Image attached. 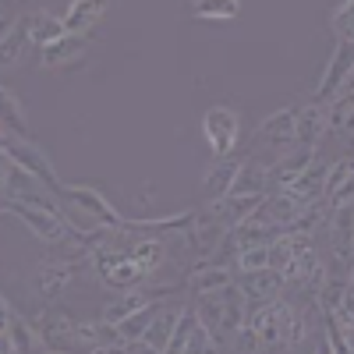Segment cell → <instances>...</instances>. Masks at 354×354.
<instances>
[{"label":"cell","mask_w":354,"mask_h":354,"mask_svg":"<svg viewBox=\"0 0 354 354\" xmlns=\"http://www.w3.org/2000/svg\"><path fill=\"white\" fill-rule=\"evenodd\" d=\"M192 312H195V319H198L216 340L227 344L234 333L245 326L248 301H245V294L238 290V283H230V287H223V290H216V294H202Z\"/></svg>","instance_id":"6da1fadb"},{"label":"cell","mask_w":354,"mask_h":354,"mask_svg":"<svg viewBox=\"0 0 354 354\" xmlns=\"http://www.w3.org/2000/svg\"><path fill=\"white\" fill-rule=\"evenodd\" d=\"M8 4H18V0H8Z\"/></svg>","instance_id":"1f68e13d"},{"label":"cell","mask_w":354,"mask_h":354,"mask_svg":"<svg viewBox=\"0 0 354 354\" xmlns=\"http://www.w3.org/2000/svg\"><path fill=\"white\" fill-rule=\"evenodd\" d=\"M351 174H354V163L351 156H340L337 163H330L326 170V192H322V202H351Z\"/></svg>","instance_id":"cb8c5ba5"},{"label":"cell","mask_w":354,"mask_h":354,"mask_svg":"<svg viewBox=\"0 0 354 354\" xmlns=\"http://www.w3.org/2000/svg\"><path fill=\"white\" fill-rule=\"evenodd\" d=\"M238 290L245 294V301H255V305H262V301H273V298H280V290H283V277L277 273V270H255V273H238Z\"/></svg>","instance_id":"ac0fdd59"},{"label":"cell","mask_w":354,"mask_h":354,"mask_svg":"<svg viewBox=\"0 0 354 354\" xmlns=\"http://www.w3.org/2000/svg\"><path fill=\"white\" fill-rule=\"evenodd\" d=\"M57 195H61L64 205H71L75 213H82L85 220H93L96 227H106V230L128 227V216L117 213V205H113L100 188H93V185H64V181H61Z\"/></svg>","instance_id":"277c9868"},{"label":"cell","mask_w":354,"mask_h":354,"mask_svg":"<svg viewBox=\"0 0 354 354\" xmlns=\"http://www.w3.org/2000/svg\"><path fill=\"white\" fill-rule=\"evenodd\" d=\"M0 138H28V110L8 85H0Z\"/></svg>","instance_id":"d6986e66"},{"label":"cell","mask_w":354,"mask_h":354,"mask_svg":"<svg viewBox=\"0 0 354 354\" xmlns=\"http://www.w3.org/2000/svg\"><path fill=\"white\" fill-rule=\"evenodd\" d=\"M185 308H188L185 301H170V305L160 301L153 319H149V326H145V333H142V344H149V347H156L163 354L170 337H174V330H177V322H181V315H185Z\"/></svg>","instance_id":"9a60e30c"},{"label":"cell","mask_w":354,"mask_h":354,"mask_svg":"<svg viewBox=\"0 0 354 354\" xmlns=\"http://www.w3.org/2000/svg\"><path fill=\"white\" fill-rule=\"evenodd\" d=\"M188 11L198 21H234L241 15V0H188Z\"/></svg>","instance_id":"d4e9b609"},{"label":"cell","mask_w":354,"mask_h":354,"mask_svg":"<svg viewBox=\"0 0 354 354\" xmlns=\"http://www.w3.org/2000/svg\"><path fill=\"white\" fill-rule=\"evenodd\" d=\"M326 106V135H351L354 121H351V113H354V96H351V88H344V93H337L333 100L322 103Z\"/></svg>","instance_id":"603a6c76"},{"label":"cell","mask_w":354,"mask_h":354,"mask_svg":"<svg viewBox=\"0 0 354 354\" xmlns=\"http://www.w3.org/2000/svg\"><path fill=\"white\" fill-rule=\"evenodd\" d=\"M0 149L8 153V160L18 167V170H25V174H32L36 181H43L46 188H61V177H57V170H53V163H50V156H46V149L39 142H32V138H4V145Z\"/></svg>","instance_id":"ba28073f"},{"label":"cell","mask_w":354,"mask_h":354,"mask_svg":"<svg viewBox=\"0 0 354 354\" xmlns=\"http://www.w3.org/2000/svg\"><path fill=\"white\" fill-rule=\"evenodd\" d=\"M110 0H68V11L61 15L68 36H93V28L106 18Z\"/></svg>","instance_id":"5bb4252c"},{"label":"cell","mask_w":354,"mask_h":354,"mask_svg":"<svg viewBox=\"0 0 354 354\" xmlns=\"http://www.w3.org/2000/svg\"><path fill=\"white\" fill-rule=\"evenodd\" d=\"M28 46V36H25V21L15 18L8 28H4V36H0V68H15L21 61V53Z\"/></svg>","instance_id":"484cf974"},{"label":"cell","mask_w":354,"mask_h":354,"mask_svg":"<svg viewBox=\"0 0 354 354\" xmlns=\"http://www.w3.org/2000/svg\"><path fill=\"white\" fill-rule=\"evenodd\" d=\"M124 354H160V351L149 347V344H142V340H128L124 344Z\"/></svg>","instance_id":"f546056e"},{"label":"cell","mask_w":354,"mask_h":354,"mask_svg":"<svg viewBox=\"0 0 354 354\" xmlns=\"http://www.w3.org/2000/svg\"><path fill=\"white\" fill-rule=\"evenodd\" d=\"M78 270H82V262L75 255H46V259H39L36 270H32V294H36V301L43 308L53 305L75 283Z\"/></svg>","instance_id":"5b68a950"},{"label":"cell","mask_w":354,"mask_h":354,"mask_svg":"<svg viewBox=\"0 0 354 354\" xmlns=\"http://www.w3.org/2000/svg\"><path fill=\"white\" fill-rule=\"evenodd\" d=\"M11 322H15V308L4 298V290H0V333H11Z\"/></svg>","instance_id":"f1b7e54d"},{"label":"cell","mask_w":354,"mask_h":354,"mask_svg":"<svg viewBox=\"0 0 354 354\" xmlns=\"http://www.w3.org/2000/svg\"><path fill=\"white\" fill-rule=\"evenodd\" d=\"M315 205V202H312ZM266 223H273L280 234H287V230H294L301 220H305V213H308V202H301V198H294L290 192H266V198L259 202V209H255Z\"/></svg>","instance_id":"30bf717a"},{"label":"cell","mask_w":354,"mask_h":354,"mask_svg":"<svg viewBox=\"0 0 354 354\" xmlns=\"http://www.w3.org/2000/svg\"><path fill=\"white\" fill-rule=\"evenodd\" d=\"M198 131H202V142H205V149L213 153V160L220 156H234V149H238V142H241V113L234 110V106H209L202 113V121H198Z\"/></svg>","instance_id":"3957f363"},{"label":"cell","mask_w":354,"mask_h":354,"mask_svg":"<svg viewBox=\"0 0 354 354\" xmlns=\"http://www.w3.org/2000/svg\"><path fill=\"white\" fill-rule=\"evenodd\" d=\"M11 8H15V4H8V0H0V36H4V28H8L11 21H15Z\"/></svg>","instance_id":"4dcf8cb0"},{"label":"cell","mask_w":354,"mask_h":354,"mask_svg":"<svg viewBox=\"0 0 354 354\" xmlns=\"http://www.w3.org/2000/svg\"><path fill=\"white\" fill-rule=\"evenodd\" d=\"M11 170H15V163L8 160V153L0 149V198L8 195V185H11Z\"/></svg>","instance_id":"83f0119b"},{"label":"cell","mask_w":354,"mask_h":354,"mask_svg":"<svg viewBox=\"0 0 354 354\" xmlns=\"http://www.w3.org/2000/svg\"><path fill=\"white\" fill-rule=\"evenodd\" d=\"M188 234H185V241H188V248H192V255H198L202 262L205 259H213L216 252H220V245L227 241V227L220 223V216L205 205V209H198V213H192L188 216Z\"/></svg>","instance_id":"9c48e42d"},{"label":"cell","mask_w":354,"mask_h":354,"mask_svg":"<svg viewBox=\"0 0 354 354\" xmlns=\"http://www.w3.org/2000/svg\"><path fill=\"white\" fill-rule=\"evenodd\" d=\"M32 330L43 351H57V354H82L78 347V322L64 312V308H43L32 319Z\"/></svg>","instance_id":"8992f818"},{"label":"cell","mask_w":354,"mask_h":354,"mask_svg":"<svg viewBox=\"0 0 354 354\" xmlns=\"http://www.w3.org/2000/svg\"><path fill=\"white\" fill-rule=\"evenodd\" d=\"M330 32L337 36V43H351V36H354V0H337L333 4Z\"/></svg>","instance_id":"4316f807"},{"label":"cell","mask_w":354,"mask_h":354,"mask_svg":"<svg viewBox=\"0 0 354 354\" xmlns=\"http://www.w3.org/2000/svg\"><path fill=\"white\" fill-rule=\"evenodd\" d=\"M294 117H298V106H283V110L266 117V121L259 124V131H255V142L262 145V149L277 153V160L294 149Z\"/></svg>","instance_id":"8fae6325"},{"label":"cell","mask_w":354,"mask_h":354,"mask_svg":"<svg viewBox=\"0 0 354 354\" xmlns=\"http://www.w3.org/2000/svg\"><path fill=\"white\" fill-rule=\"evenodd\" d=\"M85 50H88V36H61L57 43L43 46L39 50V68L46 71H68V68H78L85 61Z\"/></svg>","instance_id":"4fadbf2b"},{"label":"cell","mask_w":354,"mask_h":354,"mask_svg":"<svg viewBox=\"0 0 354 354\" xmlns=\"http://www.w3.org/2000/svg\"><path fill=\"white\" fill-rule=\"evenodd\" d=\"M153 301H160L156 294H149L145 287H135V290H121L113 301H106L103 305V322H110V326H117V322H124L128 315H135V312H142V308H149Z\"/></svg>","instance_id":"7402d4cb"},{"label":"cell","mask_w":354,"mask_h":354,"mask_svg":"<svg viewBox=\"0 0 354 354\" xmlns=\"http://www.w3.org/2000/svg\"><path fill=\"white\" fill-rule=\"evenodd\" d=\"M351 88V43H337L326 68L319 75V85H315V103H326L333 100L337 93Z\"/></svg>","instance_id":"7c38bea8"},{"label":"cell","mask_w":354,"mask_h":354,"mask_svg":"<svg viewBox=\"0 0 354 354\" xmlns=\"http://www.w3.org/2000/svg\"><path fill=\"white\" fill-rule=\"evenodd\" d=\"M0 145H4V138H0Z\"/></svg>","instance_id":"d6a6232c"},{"label":"cell","mask_w":354,"mask_h":354,"mask_svg":"<svg viewBox=\"0 0 354 354\" xmlns=\"http://www.w3.org/2000/svg\"><path fill=\"white\" fill-rule=\"evenodd\" d=\"M234 280H238V273H234L227 262H209L205 259L188 273V290L195 294V298H202V294H216V290L230 287Z\"/></svg>","instance_id":"e0dca14e"},{"label":"cell","mask_w":354,"mask_h":354,"mask_svg":"<svg viewBox=\"0 0 354 354\" xmlns=\"http://www.w3.org/2000/svg\"><path fill=\"white\" fill-rule=\"evenodd\" d=\"M326 138V106L322 103H305L294 117V145L298 149H319V142Z\"/></svg>","instance_id":"2e32d148"},{"label":"cell","mask_w":354,"mask_h":354,"mask_svg":"<svg viewBox=\"0 0 354 354\" xmlns=\"http://www.w3.org/2000/svg\"><path fill=\"white\" fill-rule=\"evenodd\" d=\"M287 319H290V301L273 298V301L255 305V312L245 319V326L259 340L262 351H280L283 347V333H287Z\"/></svg>","instance_id":"52a82bcc"},{"label":"cell","mask_w":354,"mask_h":354,"mask_svg":"<svg viewBox=\"0 0 354 354\" xmlns=\"http://www.w3.org/2000/svg\"><path fill=\"white\" fill-rule=\"evenodd\" d=\"M21 21H25V36H28V43H32L36 50H43V46H50V43H57V39L64 36V21L57 18V15H50L46 8L28 11Z\"/></svg>","instance_id":"44dd1931"},{"label":"cell","mask_w":354,"mask_h":354,"mask_svg":"<svg viewBox=\"0 0 354 354\" xmlns=\"http://www.w3.org/2000/svg\"><path fill=\"white\" fill-rule=\"evenodd\" d=\"M0 216L21 220L43 245H71L75 241V227L61 216V205L46 209V205H28L18 198H0Z\"/></svg>","instance_id":"7a4b0ae2"},{"label":"cell","mask_w":354,"mask_h":354,"mask_svg":"<svg viewBox=\"0 0 354 354\" xmlns=\"http://www.w3.org/2000/svg\"><path fill=\"white\" fill-rule=\"evenodd\" d=\"M241 163H245L241 156H220V160H213L209 167H205L202 188H205V195H209V202H216V198H223L230 192L234 177H238V170H241Z\"/></svg>","instance_id":"ffe728a7"}]
</instances>
